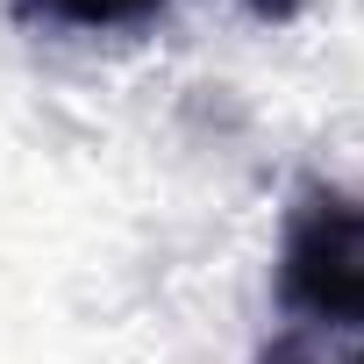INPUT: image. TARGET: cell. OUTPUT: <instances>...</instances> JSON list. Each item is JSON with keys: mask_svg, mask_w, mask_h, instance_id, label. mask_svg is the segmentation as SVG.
I'll list each match as a JSON object with an SVG mask.
<instances>
[{"mask_svg": "<svg viewBox=\"0 0 364 364\" xmlns=\"http://www.w3.org/2000/svg\"><path fill=\"white\" fill-rule=\"evenodd\" d=\"M272 300L286 328L364 343V193L343 178L293 186L272 243Z\"/></svg>", "mask_w": 364, "mask_h": 364, "instance_id": "1", "label": "cell"}, {"mask_svg": "<svg viewBox=\"0 0 364 364\" xmlns=\"http://www.w3.org/2000/svg\"><path fill=\"white\" fill-rule=\"evenodd\" d=\"M171 0H15V15L50 36H136L164 22Z\"/></svg>", "mask_w": 364, "mask_h": 364, "instance_id": "2", "label": "cell"}, {"mask_svg": "<svg viewBox=\"0 0 364 364\" xmlns=\"http://www.w3.org/2000/svg\"><path fill=\"white\" fill-rule=\"evenodd\" d=\"M250 364H364V343L343 336H314V328H279Z\"/></svg>", "mask_w": 364, "mask_h": 364, "instance_id": "3", "label": "cell"}]
</instances>
